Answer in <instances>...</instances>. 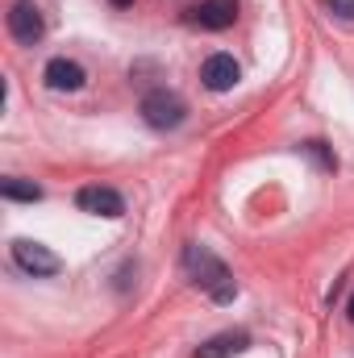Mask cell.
I'll use <instances>...</instances> for the list:
<instances>
[{
	"instance_id": "obj_3",
	"label": "cell",
	"mask_w": 354,
	"mask_h": 358,
	"mask_svg": "<svg viewBox=\"0 0 354 358\" xmlns=\"http://www.w3.org/2000/svg\"><path fill=\"white\" fill-rule=\"evenodd\" d=\"M13 263L25 271V275H34V279H50V275L63 271V259H59L50 246L29 242V238H17V242H13Z\"/></svg>"
},
{
	"instance_id": "obj_1",
	"label": "cell",
	"mask_w": 354,
	"mask_h": 358,
	"mask_svg": "<svg viewBox=\"0 0 354 358\" xmlns=\"http://www.w3.org/2000/svg\"><path fill=\"white\" fill-rule=\"evenodd\" d=\"M183 267H187V275H192V283H196L213 304H234V296H238V279H234V271L225 267L208 246L187 242V246H183Z\"/></svg>"
},
{
	"instance_id": "obj_10",
	"label": "cell",
	"mask_w": 354,
	"mask_h": 358,
	"mask_svg": "<svg viewBox=\"0 0 354 358\" xmlns=\"http://www.w3.org/2000/svg\"><path fill=\"white\" fill-rule=\"evenodd\" d=\"M0 196L4 200H42V183H34V179H21V176H8L0 183Z\"/></svg>"
},
{
	"instance_id": "obj_14",
	"label": "cell",
	"mask_w": 354,
	"mask_h": 358,
	"mask_svg": "<svg viewBox=\"0 0 354 358\" xmlns=\"http://www.w3.org/2000/svg\"><path fill=\"white\" fill-rule=\"evenodd\" d=\"M346 317L354 321V292H351V300H346Z\"/></svg>"
},
{
	"instance_id": "obj_9",
	"label": "cell",
	"mask_w": 354,
	"mask_h": 358,
	"mask_svg": "<svg viewBox=\"0 0 354 358\" xmlns=\"http://www.w3.org/2000/svg\"><path fill=\"white\" fill-rule=\"evenodd\" d=\"M246 346H250V334L229 329V334H217L204 346H196V358H238V355H246Z\"/></svg>"
},
{
	"instance_id": "obj_6",
	"label": "cell",
	"mask_w": 354,
	"mask_h": 358,
	"mask_svg": "<svg viewBox=\"0 0 354 358\" xmlns=\"http://www.w3.org/2000/svg\"><path fill=\"white\" fill-rule=\"evenodd\" d=\"M200 80H204V88L208 92H229L238 80H242V67H238L234 55L217 50V55H208V59L200 63Z\"/></svg>"
},
{
	"instance_id": "obj_8",
	"label": "cell",
	"mask_w": 354,
	"mask_h": 358,
	"mask_svg": "<svg viewBox=\"0 0 354 358\" xmlns=\"http://www.w3.org/2000/svg\"><path fill=\"white\" fill-rule=\"evenodd\" d=\"M42 80H46V88H50V92H80L84 84H88V71H84L76 59L59 55V59H50V63H46Z\"/></svg>"
},
{
	"instance_id": "obj_7",
	"label": "cell",
	"mask_w": 354,
	"mask_h": 358,
	"mask_svg": "<svg viewBox=\"0 0 354 358\" xmlns=\"http://www.w3.org/2000/svg\"><path fill=\"white\" fill-rule=\"evenodd\" d=\"M187 21L200 25V29L221 34V29H229L238 21V0H200L196 8H187Z\"/></svg>"
},
{
	"instance_id": "obj_2",
	"label": "cell",
	"mask_w": 354,
	"mask_h": 358,
	"mask_svg": "<svg viewBox=\"0 0 354 358\" xmlns=\"http://www.w3.org/2000/svg\"><path fill=\"white\" fill-rule=\"evenodd\" d=\"M138 113H142V121H146L150 129L167 134V129H179V125H183V117H187V104L179 100L176 92L155 88V92H146V96H142Z\"/></svg>"
},
{
	"instance_id": "obj_4",
	"label": "cell",
	"mask_w": 354,
	"mask_h": 358,
	"mask_svg": "<svg viewBox=\"0 0 354 358\" xmlns=\"http://www.w3.org/2000/svg\"><path fill=\"white\" fill-rule=\"evenodd\" d=\"M8 34H13V42H21V46H38L42 34H46L42 8H38L34 0H13V8H8Z\"/></svg>"
},
{
	"instance_id": "obj_11",
	"label": "cell",
	"mask_w": 354,
	"mask_h": 358,
	"mask_svg": "<svg viewBox=\"0 0 354 358\" xmlns=\"http://www.w3.org/2000/svg\"><path fill=\"white\" fill-rule=\"evenodd\" d=\"M300 150H304V155H313V159H317V163H321L325 171H334V167H338V159H334V155L325 150V142H304Z\"/></svg>"
},
{
	"instance_id": "obj_12",
	"label": "cell",
	"mask_w": 354,
	"mask_h": 358,
	"mask_svg": "<svg viewBox=\"0 0 354 358\" xmlns=\"http://www.w3.org/2000/svg\"><path fill=\"white\" fill-rule=\"evenodd\" d=\"M325 4H330V13H334V17L354 21V0H325Z\"/></svg>"
},
{
	"instance_id": "obj_5",
	"label": "cell",
	"mask_w": 354,
	"mask_h": 358,
	"mask_svg": "<svg viewBox=\"0 0 354 358\" xmlns=\"http://www.w3.org/2000/svg\"><path fill=\"white\" fill-rule=\"evenodd\" d=\"M76 204H80V213H92V217H108V221L125 217V196L117 187H104V183L80 187L76 192Z\"/></svg>"
},
{
	"instance_id": "obj_13",
	"label": "cell",
	"mask_w": 354,
	"mask_h": 358,
	"mask_svg": "<svg viewBox=\"0 0 354 358\" xmlns=\"http://www.w3.org/2000/svg\"><path fill=\"white\" fill-rule=\"evenodd\" d=\"M113 8H134V0H108Z\"/></svg>"
}]
</instances>
